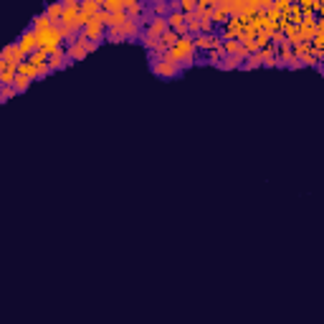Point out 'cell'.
<instances>
[{"mask_svg": "<svg viewBox=\"0 0 324 324\" xmlns=\"http://www.w3.org/2000/svg\"><path fill=\"white\" fill-rule=\"evenodd\" d=\"M170 59H175L183 68H190L193 64H197V48H195L193 36H183L180 43L170 51Z\"/></svg>", "mask_w": 324, "mask_h": 324, "instance_id": "6da1fadb", "label": "cell"}, {"mask_svg": "<svg viewBox=\"0 0 324 324\" xmlns=\"http://www.w3.org/2000/svg\"><path fill=\"white\" fill-rule=\"evenodd\" d=\"M149 71L157 76V79H162V81H170V79H180L183 73H185V68L178 64L175 59H160V61H152L149 64Z\"/></svg>", "mask_w": 324, "mask_h": 324, "instance_id": "7a4b0ae2", "label": "cell"}, {"mask_svg": "<svg viewBox=\"0 0 324 324\" xmlns=\"http://www.w3.org/2000/svg\"><path fill=\"white\" fill-rule=\"evenodd\" d=\"M102 43H94V41H86L84 36H79L76 41H71V43H66V54H68V59H71V64H76V61H84L89 54H94L96 48H99Z\"/></svg>", "mask_w": 324, "mask_h": 324, "instance_id": "3957f363", "label": "cell"}, {"mask_svg": "<svg viewBox=\"0 0 324 324\" xmlns=\"http://www.w3.org/2000/svg\"><path fill=\"white\" fill-rule=\"evenodd\" d=\"M18 46H20V51L26 54V59L28 56H33L36 51H38V33L33 31V28H26L20 36H18V41H15Z\"/></svg>", "mask_w": 324, "mask_h": 324, "instance_id": "277c9868", "label": "cell"}, {"mask_svg": "<svg viewBox=\"0 0 324 324\" xmlns=\"http://www.w3.org/2000/svg\"><path fill=\"white\" fill-rule=\"evenodd\" d=\"M0 61H5V64H10V66H15V68H18L20 64H26L28 59H26V54L20 51V46H18V43H8V46L0 51Z\"/></svg>", "mask_w": 324, "mask_h": 324, "instance_id": "5b68a950", "label": "cell"}, {"mask_svg": "<svg viewBox=\"0 0 324 324\" xmlns=\"http://www.w3.org/2000/svg\"><path fill=\"white\" fill-rule=\"evenodd\" d=\"M223 46V38H220V33H200V36H195V48L197 51H213V48H220Z\"/></svg>", "mask_w": 324, "mask_h": 324, "instance_id": "8992f818", "label": "cell"}, {"mask_svg": "<svg viewBox=\"0 0 324 324\" xmlns=\"http://www.w3.org/2000/svg\"><path fill=\"white\" fill-rule=\"evenodd\" d=\"M167 23H170V31H175L180 38H183V36H190V33H188V20H185V15H183L180 10H172L170 18H167Z\"/></svg>", "mask_w": 324, "mask_h": 324, "instance_id": "52a82bcc", "label": "cell"}, {"mask_svg": "<svg viewBox=\"0 0 324 324\" xmlns=\"http://www.w3.org/2000/svg\"><path fill=\"white\" fill-rule=\"evenodd\" d=\"M48 66H51V71H64V68L71 66V59H68V54H66V46H64V48H59L56 54H51Z\"/></svg>", "mask_w": 324, "mask_h": 324, "instance_id": "ba28073f", "label": "cell"}, {"mask_svg": "<svg viewBox=\"0 0 324 324\" xmlns=\"http://www.w3.org/2000/svg\"><path fill=\"white\" fill-rule=\"evenodd\" d=\"M15 79H18V68L0 61V86H13Z\"/></svg>", "mask_w": 324, "mask_h": 324, "instance_id": "9c48e42d", "label": "cell"}, {"mask_svg": "<svg viewBox=\"0 0 324 324\" xmlns=\"http://www.w3.org/2000/svg\"><path fill=\"white\" fill-rule=\"evenodd\" d=\"M18 73L20 76H26V79H31V81H41V73H38V66H33V64H20L18 66Z\"/></svg>", "mask_w": 324, "mask_h": 324, "instance_id": "30bf717a", "label": "cell"}, {"mask_svg": "<svg viewBox=\"0 0 324 324\" xmlns=\"http://www.w3.org/2000/svg\"><path fill=\"white\" fill-rule=\"evenodd\" d=\"M243 66V61L238 59V56H226L220 64H218V68L220 71H236V68H241Z\"/></svg>", "mask_w": 324, "mask_h": 324, "instance_id": "8fae6325", "label": "cell"}, {"mask_svg": "<svg viewBox=\"0 0 324 324\" xmlns=\"http://www.w3.org/2000/svg\"><path fill=\"white\" fill-rule=\"evenodd\" d=\"M152 13H155V18H170L172 5H167V3H155V5H152Z\"/></svg>", "mask_w": 324, "mask_h": 324, "instance_id": "7c38bea8", "label": "cell"}, {"mask_svg": "<svg viewBox=\"0 0 324 324\" xmlns=\"http://www.w3.org/2000/svg\"><path fill=\"white\" fill-rule=\"evenodd\" d=\"M48 59H51V56H48L46 51H41V48H38V51H36L33 56H28V64H33V66H43V64H48Z\"/></svg>", "mask_w": 324, "mask_h": 324, "instance_id": "4fadbf2b", "label": "cell"}, {"mask_svg": "<svg viewBox=\"0 0 324 324\" xmlns=\"http://www.w3.org/2000/svg\"><path fill=\"white\" fill-rule=\"evenodd\" d=\"M259 66H263V61H261V54H254V56H248L246 61H243V71H254V68H259Z\"/></svg>", "mask_w": 324, "mask_h": 324, "instance_id": "5bb4252c", "label": "cell"}, {"mask_svg": "<svg viewBox=\"0 0 324 324\" xmlns=\"http://www.w3.org/2000/svg\"><path fill=\"white\" fill-rule=\"evenodd\" d=\"M107 41H109V43H122V41H124L122 28H107Z\"/></svg>", "mask_w": 324, "mask_h": 324, "instance_id": "9a60e30c", "label": "cell"}, {"mask_svg": "<svg viewBox=\"0 0 324 324\" xmlns=\"http://www.w3.org/2000/svg\"><path fill=\"white\" fill-rule=\"evenodd\" d=\"M31 84H33L31 79H26V76H20V73H18V79H15V84H13V89H15L18 94H26Z\"/></svg>", "mask_w": 324, "mask_h": 324, "instance_id": "2e32d148", "label": "cell"}, {"mask_svg": "<svg viewBox=\"0 0 324 324\" xmlns=\"http://www.w3.org/2000/svg\"><path fill=\"white\" fill-rule=\"evenodd\" d=\"M13 96H18V91L13 86H0V104H8Z\"/></svg>", "mask_w": 324, "mask_h": 324, "instance_id": "e0dca14e", "label": "cell"}, {"mask_svg": "<svg viewBox=\"0 0 324 324\" xmlns=\"http://www.w3.org/2000/svg\"><path fill=\"white\" fill-rule=\"evenodd\" d=\"M319 73H322V76H324V64H319Z\"/></svg>", "mask_w": 324, "mask_h": 324, "instance_id": "ac0fdd59", "label": "cell"}]
</instances>
